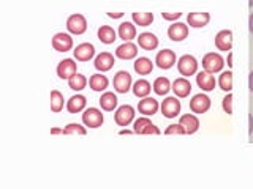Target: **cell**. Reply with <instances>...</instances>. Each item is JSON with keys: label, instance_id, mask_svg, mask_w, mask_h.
Masks as SVG:
<instances>
[{"label": "cell", "instance_id": "obj_1", "mask_svg": "<svg viewBox=\"0 0 253 189\" xmlns=\"http://www.w3.org/2000/svg\"><path fill=\"white\" fill-rule=\"evenodd\" d=\"M203 69L208 71V73L213 74V73H218V71L223 69L225 66V60L221 57L220 54H215V52H209L206 54L203 57Z\"/></svg>", "mask_w": 253, "mask_h": 189}, {"label": "cell", "instance_id": "obj_2", "mask_svg": "<svg viewBox=\"0 0 253 189\" xmlns=\"http://www.w3.org/2000/svg\"><path fill=\"white\" fill-rule=\"evenodd\" d=\"M198 65H200L198 60L190 54L182 55V57L177 60V69H179L180 76H184V77L196 74L198 73Z\"/></svg>", "mask_w": 253, "mask_h": 189}, {"label": "cell", "instance_id": "obj_3", "mask_svg": "<svg viewBox=\"0 0 253 189\" xmlns=\"http://www.w3.org/2000/svg\"><path fill=\"white\" fill-rule=\"evenodd\" d=\"M83 123L89 128H100V126L105 123V115L101 114V110L97 107H89L84 110L83 114Z\"/></svg>", "mask_w": 253, "mask_h": 189}, {"label": "cell", "instance_id": "obj_4", "mask_svg": "<svg viewBox=\"0 0 253 189\" xmlns=\"http://www.w3.org/2000/svg\"><path fill=\"white\" fill-rule=\"evenodd\" d=\"M180 107H182V104L177 99V96L165 98L160 104V110H162L163 117H166V118H176L180 114Z\"/></svg>", "mask_w": 253, "mask_h": 189}, {"label": "cell", "instance_id": "obj_5", "mask_svg": "<svg viewBox=\"0 0 253 189\" xmlns=\"http://www.w3.org/2000/svg\"><path fill=\"white\" fill-rule=\"evenodd\" d=\"M113 85H114V90L117 93H126L131 87H133V81H131V76L128 71H117L114 79H113Z\"/></svg>", "mask_w": 253, "mask_h": 189}, {"label": "cell", "instance_id": "obj_6", "mask_svg": "<svg viewBox=\"0 0 253 189\" xmlns=\"http://www.w3.org/2000/svg\"><path fill=\"white\" fill-rule=\"evenodd\" d=\"M67 29L70 33H73V35H83L87 30V19L79 13L71 14L67 19Z\"/></svg>", "mask_w": 253, "mask_h": 189}, {"label": "cell", "instance_id": "obj_7", "mask_svg": "<svg viewBox=\"0 0 253 189\" xmlns=\"http://www.w3.org/2000/svg\"><path fill=\"white\" fill-rule=\"evenodd\" d=\"M211 109V98L204 93H198L190 99V110L193 114H204Z\"/></svg>", "mask_w": 253, "mask_h": 189}, {"label": "cell", "instance_id": "obj_8", "mask_svg": "<svg viewBox=\"0 0 253 189\" xmlns=\"http://www.w3.org/2000/svg\"><path fill=\"white\" fill-rule=\"evenodd\" d=\"M176 52L171 51V49H163L157 54V57H155V63H157V66L160 68V69H169L172 68L174 65H176Z\"/></svg>", "mask_w": 253, "mask_h": 189}, {"label": "cell", "instance_id": "obj_9", "mask_svg": "<svg viewBox=\"0 0 253 189\" xmlns=\"http://www.w3.org/2000/svg\"><path fill=\"white\" fill-rule=\"evenodd\" d=\"M134 120V109L128 104L121 106L114 114V122L119 126H128Z\"/></svg>", "mask_w": 253, "mask_h": 189}, {"label": "cell", "instance_id": "obj_10", "mask_svg": "<svg viewBox=\"0 0 253 189\" xmlns=\"http://www.w3.org/2000/svg\"><path fill=\"white\" fill-rule=\"evenodd\" d=\"M168 36L171 41H184V39L188 36V26L184 22H172L168 27Z\"/></svg>", "mask_w": 253, "mask_h": 189}, {"label": "cell", "instance_id": "obj_11", "mask_svg": "<svg viewBox=\"0 0 253 189\" xmlns=\"http://www.w3.org/2000/svg\"><path fill=\"white\" fill-rule=\"evenodd\" d=\"M52 47L57 52H67L73 47V38L68 33H63V32H59L55 33L52 38Z\"/></svg>", "mask_w": 253, "mask_h": 189}, {"label": "cell", "instance_id": "obj_12", "mask_svg": "<svg viewBox=\"0 0 253 189\" xmlns=\"http://www.w3.org/2000/svg\"><path fill=\"white\" fill-rule=\"evenodd\" d=\"M133 132H136V134H160V129H158V126H155L147 117H141L134 122Z\"/></svg>", "mask_w": 253, "mask_h": 189}, {"label": "cell", "instance_id": "obj_13", "mask_svg": "<svg viewBox=\"0 0 253 189\" xmlns=\"http://www.w3.org/2000/svg\"><path fill=\"white\" fill-rule=\"evenodd\" d=\"M78 73V63L73 59H63L57 65V76L60 79H70Z\"/></svg>", "mask_w": 253, "mask_h": 189}, {"label": "cell", "instance_id": "obj_14", "mask_svg": "<svg viewBox=\"0 0 253 189\" xmlns=\"http://www.w3.org/2000/svg\"><path fill=\"white\" fill-rule=\"evenodd\" d=\"M215 47L218 51H226L229 52L233 47V32L231 30H220L215 35Z\"/></svg>", "mask_w": 253, "mask_h": 189}, {"label": "cell", "instance_id": "obj_15", "mask_svg": "<svg viewBox=\"0 0 253 189\" xmlns=\"http://www.w3.org/2000/svg\"><path fill=\"white\" fill-rule=\"evenodd\" d=\"M209 21H211V14L206 13V11H203V13L196 11V13L187 14V24L193 29H203V27L208 26Z\"/></svg>", "mask_w": 253, "mask_h": 189}, {"label": "cell", "instance_id": "obj_16", "mask_svg": "<svg viewBox=\"0 0 253 189\" xmlns=\"http://www.w3.org/2000/svg\"><path fill=\"white\" fill-rule=\"evenodd\" d=\"M75 59L79 62H89L95 55V46L92 43H81L75 47Z\"/></svg>", "mask_w": 253, "mask_h": 189}, {"label": "cell", "instance_id": "obj_17", "mask_svg": "<svg viewBox=\"0 0 253 189\" xmlns=\"http://www.w3.org/2000/svg\"><path fill=\"white\" fill-rule=\"evenodd\" d=\"M158 109H160V104H158V101L154 99V98H141V101L138 102V110L139 114L146 115V117H150V115H155L158 112Z\"/></svg>", "mask_w": 253, "mask_h": 189}, {"label": "cell", "instance_id": "obj_18", "mask_svg": "<svg viewBox=\"0 0 253 189\" xmlns=\"http://www.w3.org/2000/svg\"><path fill=\"white\" fill-rule=\"evenodd\" d=\"M138 55V46L131 41H125L116 49V57L121 60H131Z\"/></svg>", "mask_w": 253, "mask_h": 189}, {"label": "cell", "instance_id": "obj_19", "mask_svg": "<svg viewBox=\"0 0 253 189\" xmlns=\"http://www.w3.org/2000/svg\"><path fill=\"white\" fill-rule=\"evenodd\" d=\"M171 90L174 92V94H176L177 98H187L190 92H192V84H190L187 77H179L172 82Z\"/></svg>", "mask_w": 253, "mask_h": 189}, {"label": "cell", "instance_id": "obj_20", "mask_svg": "<svg viewBox=\"0 0 253 189\" xmlns=\"http://www.w3.org/2000/svg\"><path fill=\"white\" fill-rule=\"evenodd\" d=\"M93 66L97 68L101 73H105V71H109L111 68L114 66V55L111 52H101L98 54L97 57L93 60Z\"/></svg>", "mask_w": 253, "mask_h": 189}, {"label": "cell", "instance_id": "obj_21", "mask_svg": "<svg viewBox=\"0 0 253 189\" xmlns=\"http://www.w3.org/2000/svg\"><path fill=\"white\" fill-rule=\"evenodd\" d=\"M196 84L203 92H212L215 89V77L208 71H200L196 73Z\"/></svg>", "mask_w": 253, "mask_h": 189}, {"label": "cell", "instance_id": "obj_22", "mask_svg": "<svg viewBox=\"0 0 253 189\" xmlns=\"http://www.w3.org/2000/svg\"><path fill=\"white\" fill-rule=\"evenodd\" d=\"M138 46L144 51H154L158 47V38L152 32H144L138 36Z\"/></svg>", "mask_w": 253, "mask_h": 189}, {"label": "cell", "instance_id": "obj_23", "mask_svg": "<svg viewBox=\"0 0 253 189\" xmlns=\"http://www.w3.org/2000/svg\"><path fill=\"white\" fill-rule=\"evenodd\" d=\"M87 106V98L84 94H75L67 101V110L70 114H79L83 112Z\"/></svg>", "mask_w": 253, "mask_h": 189}, {"label": "cell", "instance_id": "obj_24", "mask_svg": "<svg viewBox=\"0 0 253 189\" xmlns=\"http://www.w3.org/2000/svg\"><path fill=\"white\" fill-rule=\"evenodd\" d=\"M179 123L185 128L187 134H195L198 129H200V120H198V117H196V115H193V114L180 115Z\"/></svg>", "mask_w": 253, "mask_h": 189}, {"label": "cell", "instance_id": "obj_25", "mask_svg": "<svg viewBox=\"0 0 253 189\" xmlns=\"http://www.w3.org/2000/svg\"><path fill=\"white\" fill-rule=\"evenodd\" d=\"M117 35L121 39H124V41H131L133 38H136V27H134V24L125 21L119 26Z\"/></svg>", "mask_w": 253, "mask_h": 189}, {"label": "cell", "instance_id": "obj_26", "mask_svg": "<svg viewBox=\"0 0 253 189\" xmlns=\"http://www.w3.org/2000/svg\"><path fill=\"white\" fill-rule=\"evenodd\" d=\"M133 68H134V71H136L139 76H147V74L152 73L154 63H152V60L147 59V57H139V59L134 60Z\"/></svg>", "mask_w": 253, "mask_h": 189}, {"label": "cell", "instance_id": "obj_27", "mask_svg": "<svg viewBox=\"0 0 253 189\" xmlns=\"http://www.w3.org/2000/svg\"><path fill=\"white\" fill-rule=\"evenodd\" d=\"M97 35H98V39L101 43H105V44H113L116 39H117V32L111 27V26H101L97 32Z\"/></svg>", "mask_w": 253, "mask_h": 189}, {"label": "cell", "instance_id": "obj_28", "mask_svg": "<svg viewBox=\"0 0 253 189\" xmlns=\"http://www.w3.org/2000/svg\"><path fill=\"white\" fill-rule=\"evenodd\" d=\"M108 85H109L108 77L100 73L90 76V79H89V87L93 92H105L108 89Z\"/></svg>", "mask_w": 253, "mask_h": 189}, {"label": "cell", "instance_id": "obj_29", "mask_svg": "<svg viewBox=\"0 0 253 189\" xmlns=\"http://www.w3.org/2000/svg\"><path fill=\"white\" fill-rule=\"evenodd\" d=\"M98 102H100V106H101L103 110H108V112H111V110H114L117 107L119 99H117V96L113 92H105L101 94V98L98 99Z\"/></svg>", "mask_w": 253, "mask_h": 189}, {"label": "cell", "instance_id": "obj_30", "mask_svg": "<svg viewBox=\"0 0 253 189\" xmlns=\"http://www.w3.org/2000/svg\"><path fill=\"white\" fill-rule=\"evenodd\" d=\"M131 90L134 93V96H138V98H146L149 96V93L150 90H152V85H150L146 79H139V81H136L133 84L131 87Z\"/></svg>", "mask_w": 253, "mask_h": 189}, {"label": "cell", "instance_id": "obj_31", "mask_svg": "<svg viewBox=\"0 0 253 189\" xmlns=\"http://www.w3.org/2000/svg\"><path fill=\"white\" fill-rule=\"evenodd\" d=\"M131 18H133V22L139 27H147L154 22V14L147 13V11H142V13L136 11V13L131 14Z\"/></svg>", "mask_w": 253, "mask_h": 189}, {"label": "cell", "instance_id": "obj_32", "mask_svg": "<svg viewBox=\"0 0 253 189\" xmlns=\"http://www.w3.org/2000/svg\"><path fill=\"white\" fill-rule=\"evenodd\" d=\"M87 84H89L87 77L84 74H79V73H76L75 76H71L68 79V87L71 90H75V92H81L83 89H85Z\"/></svg>", "mask_w": 253, "mask_h": 189}, {"label": "cell", "instance_id": "obj_33", "mask_svg": "<svg viewBox=\"0 0 253 189\" xmlns=\"http://www.w3.org/2000/svg\"><path fill=\"white\" fill-rule=\"evenodd\" d=\"M171 90V82L168 77H157L154 81V92L160 96H165L166 93Z\"/></svg>", "mask_w": 253, "mask_h": 189}, {"label": "cell", "instance_id": "obj_34", "mask_svg": "<svg viewBox=\"0 0 253 189\" xmlns=\"http://www.w3.org/2000/svg\"><path fill=\"white\" fill-rule=\"evenodd\" d=\"M218 87L226 93H229L233 90V73H231V71H223V73L220 74Z\"/></svg>", "mask_w": 253, "mask_h": 189}, {"label": "cell", "instance_id": "obj_35", "mask_svg": "<svg viewBox=\"0 0 253 189\" xmlns=\"http://www.w3.org/2000/svg\"><path fill=\"white\" fill-rule=\"evenodd\" d=\"M49 99H51V110L52 112H60V110L63 109V94L59 92V90H52L51 92V96H49Z\"/></svg>", "mask_w": 253, "mask_h": 189}, {"label": "cell", "instance_id": "obj_36", "mask_svg": "<svg viewBox=\"0 0 253 189\" xmlns=\"http://www.w3.org/2000/svg\"><path fill=\"white\" fill-rule=\"evenodd\" d=\"M85 132H87L85 128L79 123H70L63 128V134H67V136H70V134H79V136H84Z\"/></svg>", "mask_w": 253, "mask_h": 189}, {"label": "cell", "instance_id": "obj_37", "mask_svg": "<svg viewBox=\"0 0 253 189\" xmlns=\"http://www.w3.org/2000/svg\"><path fill=\"white\" fill-rule=\"evenodd\" d=\"M221 107H223V110L228 115L233 114V94H231V92H229L223 98V101H221Z\"/></svg>", "mask_w": 253, "mask_h": 189}, {"label": "cell", "instance_id": "obj_38", "mask_svg": "<svg viewBox=\"0 0 253 189\" xmlns=\"http://www.w3.org/2000/svg\"><path fill=\"white\" fill-rule=\"evenodd\" d=\"M165 134L166 136H171V134H179L180 136V134H187V131H185L184 126L179 123V125H169L168 128L165 129Z\"/></svg>", "mask_w": 253, "mask_h": 189}, {"label": "cell", "instance_id": "obj_39", "mask_svg": "<svg viewBox=\"0 0 253 189\" xmlns=\"http://www.w3.org/2000/svg\"><path fill=\"white\" fill-rule=\"evenodd\" d=\"M182 16V13H162V18L163 19H166V21H176V19H179Z\"/></svg>", "mask_w": 253, "mask_h": 189}, {"label": "cell", "instance_id": "obj_40", "mask_svg": "<svg viewBox=\"0 0 253 189\" xmlns=\"http://www.w3.org/2000/svg\"><path fill=\"white\" fill-rule=\"evenodd\" d=\"M249 30H250V33L253 35V13L249 16Z\"/></svg>", "mask_w": 253, "mask_h": 189}, {"label": "cell", "instance_id": "obj_41", "mask_svg": "<svg viewBox=\"0 0 253 189\" xmlns=\"http://www.w3.org/2000/svg\"><path fill=\"white\" fill-rule=\"evenodd\" d=\"M249 89L253 93V71H250V76H249Z\"/></svg>", "mask_w": 253, "mask_h": 189}, {"label": "cell", "instance_id": "obj_42", "mask_svg": "<svg viewBox=\"0 0 253 189\" xmlns=\"http://www.w3.org/2000/svg\"><path fill=\"white\" fill-rule=\"evenodd\" d=\"M109 18H122L124 13H108Z\"/></svg>", "mask_w": 253, "mask_h": 189}, {"label": "cell", "instance_id": "obj_43", "mask_svg": "<svg viewBox=\"0 0 253 189\" xmlns=\"http://www.w3.org/2000/svg\"><path fill=\"white\" fill-rule=\"evenodd\" d=\"M228 66H229V68L233 66V54H231V52L228 54Z\"/></svg>", "mask_w": 253, "mask_h": 189}, {"label": "cell", "instance_id": "obj_44", "mask_svg": "<svg viewBox=\"0 0 253 189\" xmlns=\"http://www.w3.org/2000/svg\"><path fill=\"white\" fill-rule=\"evenodd\" d=\"M51 134H63V129H59V128H54V129H51Z\"/></svg>", "mask_w": 253, "mask_h": 189}, {"label": "cell", "instance_id": "obj_45", "mask_svg": "<svg viewBox=\"0 0 253 189\" xmlns=\"http://www.w3.org/2000/svg\"><path fill=\"white\" fill-rule=\"evenodd\" d=\"M121 134H131V131H128V129H122Z\"/></svg>", "mask_w": 253, "mask_h": 189}]
</instances>
